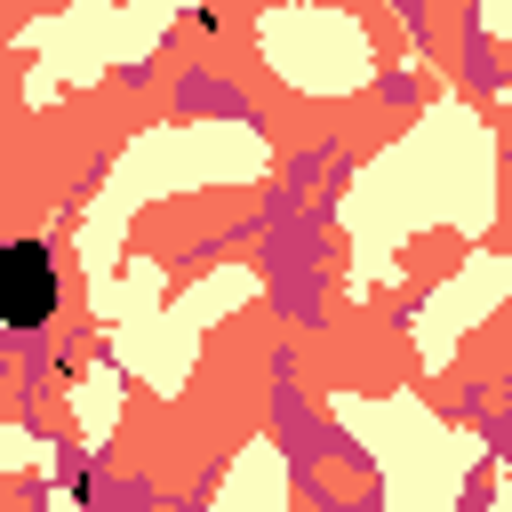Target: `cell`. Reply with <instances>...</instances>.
I'll return each mask as SVG.
<instances>
[{
	"mask_svg": "<svg viewBox=\"0 0 512 512\" xmlns=\"http://www.w3.org/2000/svg\"><path fill=\"white\" fill-rule=\"evenodd\" d=\"M56 312V256L40 240H0V320L32 336Z\"/></svg>",
	"mask_w": 512,
	"mask_h": 512,
	"instance_id": "6da1fadb",
	"label": "cell"
}]
</instances>
